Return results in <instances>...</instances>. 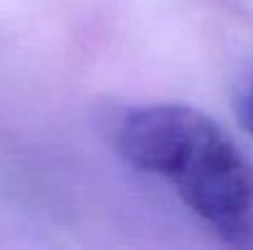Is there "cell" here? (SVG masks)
Returning <instances> with one entry per match:
<instances>
[{
	"label": "cell",
	"mask_w": 253,
	"mask_h": 250,
	"mask_svg": "<svg viewBox=\"0 0 253 250\" xmlns=\"http://www.w3.org/2000/svg\"><path fill=\"white\" fill-rule=\"evenodd\" d=\"M118 152L130 167L172 181L221 243L253 250V165L216 120L182 103L135 108L118 128Z\"/></svg>",
	"instance_id": "1"
},
{
	"label": "cell",
	"mask_w": 253,
	"mask_h": 250,
	"mask_svg": "<svg viewBox=\"0 0 253 250\" xmlns=\"http://www.w3.org/2000/svg\"><path fill=\"white\" fill-rule=\"evenodd\" d=\"M234 113L244 133L253 138V59H246L234 79Z\"/></svg>",
	"instance_id": "2"
}]
</instances>
